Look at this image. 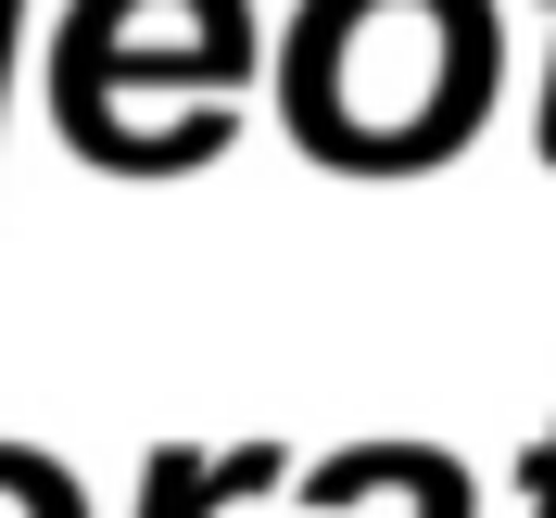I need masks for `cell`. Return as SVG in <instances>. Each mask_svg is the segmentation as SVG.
<instances>
[{
    "instance_id": "obj_5",
    "label": "cell",
    "mask_w": 556,
    "mask_h": 518,
    "mask_svg": "<svg viewBox=\"0 0 556 518\" xmlns=\"http://www.w3.org/2000/svg\"><path fill=\"white\" fill-rule=\"evenodd\" d=\"M405 493H417V518H468V468H455V455H417L405 443Z\"/></svg>"
},
{
    "instance_id": "obj_6",
    "label": "cell",
    "mask_w": 556,
    "mask_h": 518,
    "mask_svg": "<svg viewBox=\"0 0 556 518\" xmlns=\"http://www.w3.org/2000/svg\"><path fill=\"white\" fill-rule=\"evenodd\" d=\"M531 518H556V430L531 443Z\"/></svg>"
},
{
    "instance_id": "obj_3",
    "label": "cell",
    "mask_w": 556,
    "mask_h": 518,
    "mask_svg": "<svg viewBox=\"0 0 556 518\" xmlns=\"http://www.w3.org/2000/svg\"><path fill=\"white\" fill-rule=\"evenodd\" d=\"M253 481H278V455H266V443L228 455V468H215L203 443H165V455H152V506H139V518H215L228 493H253Z\"/></svg>"
},
{
    "instance_id": "obj_2",
    "label": "cell",
    "mask_w": 556,
    "mask_h": 518,
    "mask_svg": "<svg viewBox=\"0 0 556 518\" xmlns=\"http://www.w3.org/2000/svg\"><path fill=\"white\" fill-rule=\"evenodd\" d=\"M127 76V102H190V114H228L215 89L241 76V0H76L64 26V114H89Z\"/></svg>"
},
{
    "instance_id": "obj_4",
    "label": "cell",
    "mask_w": 556,
    "mask_h": 518,
    "mask_svg": "<svg viewBox=\"0 0 556 518\" xmlns=\"http://www.w3.org/2000/svg\"><path fill=\"white\" fill-rule=\"evenodd\" d=\"M0 518H76L64 468H38V455H0Z\"/></svg>"
},
{
    "instance_id": "obj_1",
    "label": "cell",
    "mask_w": 556,
    "mask_h": 518,
    "mask_svg": "<svg viewBox=\"0 0 556 518\" xmlns=\"http://www.w3.org/2000/svg\"><path fill=\"white\" fill-rule=\"evenodd\" d=\"M493 102L481 0H316L291 38V127L329 165H430Z\"/></svg>"
},
{
    "instance_id": "obj_8",
    "label": "cell",
    "mask_w": 556,
    "mask_h": 518,
    "mask_svg": "<svg viewBox=\"0 0 556 518\" xmlns=\"http://www.w3.org/2000/svg\"><path fill=\"white\" fill-rule=\"evenodd\" d=\"M0 89H13V0H0Z\"/></svg>"
},
{
    "instance_id": "obj_7",
    "label": "cell",
    "mask_w": 556,
    "mask_h": 518,
    "mask_svg": "<svg viewBox=\"0 0 556 518\" xmlns=\"http://www.w3.org/2000/svg\"><path fill=\"white\" fill-rule=\"evenodd\" d=\"M544 165H556V64H544Z\"/></svg>"
}]
</instances>
